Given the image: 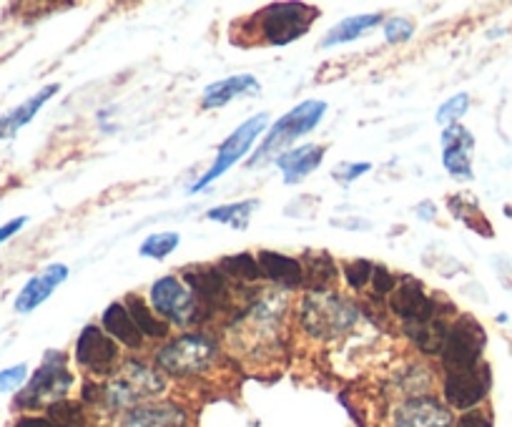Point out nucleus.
Instances as JSON below:
<instances>
[{
  "mask_svg": "<svg viewBox=\"0 0 512 427\" xmlns=\"http://www.w3.org/2000/svg\"><path fill=\"white\" fill-rule=\"evenodd\" d=\"M324 114H327V101H304L299 103L297 109H292L289 114H284L282 119H277V124L269 129V134L264 136V144L256 149V154L249 159V166L264 164L269 156L282 154L284 146L294 144L297 139L307 136L309 131L317 129L322 124Z\"/></svg>",
  "mask_w": 512,
  "mask_h": 427,
  "instance_id": "1",
  "label": "nucleus"
},
{
  "mask_svg": "<svg viewBox=\"0 0 512 427\" xmlns=\"http://www.w3.org/2000/svg\"><path fill=\"white\" fill-rule=\"evenodd\" d=\"M216 342L204 332H191L171 340L169 345L156 352V362L169 375L189 377L209 370L216 360Z\"/></svg>",
  "mask_w": 512,
  "mask_h": 427,
  "instance_id": "2",
  "label": "nucleus"
},
{
  "mask_svg": "<svg viewBox=\"0 0 512 427\" xmlns=\"http://www.w3.org/2000/svg\"><path fill=\"white\" fill-rule=\"evenodd\" d=\"M357 322V309L332 292L307 294L302 304V325L314 337H337Z\"/></svg>",
  "mask_w": 512,
  "mask_h": 427,
  "instance_id": "3",
  "label": "nucleus"
},
{
  "mask_svg": "<svg viewBox=\"0 0 512 427\" xmlns=\"http://www.w3.org/2000/svg\"><path fill=\"white\" fill-rule=\"evenodd\" d=\"M164 387V377L156 370L141 365V362H126L118 370V375L103 387V400L113 410H121V407L139 405L146 397L159 395V392H164Z\"/></svg>",
  "mask_w": 512,
  "mask_h": 427,
  "instance_id": "4",
  "label": "nucleus"
},
{
  "mask_svg": "<svg viewBox=\"0 0 512 427\" xmlns=\"http://www.w3.org/2000/svg\"><path fill=\"white\" fill-rule=\"evenodd\" d=\"M317 18L319 11L307 3H274L259 13V28H262L267 43L289 46L292 41L302 38Z\"/></svg>",
  "mask_w": 512,
  "mask_h": 427,
  "instance_id": "5",
  "label": "nucleus"
},
{
  "mask_svg": "<svg viewBox=\"0 0 512 427\" xmlns=\"http://www.w3.org/2000/svg\"><path fill=\"white\" fill-rule=\"evenodd\" d=\"M73 385V377L66 367V357L63 352H48L43 365L38 367L36 375L31 377L26 390L16 397L18 407H41V405H56L63 400Z\"/></svg>",
  "mask_w": 512,
  "mask_h": 427,
  "instance_id": "6",
  "label": "nucleus"
},
{
  "mask_svg": "<svg viewBox=\"0 0 512 427\" xmlns=\"http://www.w3.org/2000/svg\"><path fill=\"white\" fill-rule=\"evenodd\" d=\"M267 124H269V114H259V116H254V119L244 121L239 129L231 131L229 139H226L224 144L219 146V151H216L214 164L209 166V171H206L199 181H194V184H191L189 194H196V191L206 189V186L214 184L219 176H224L231 166L239 164V161L249 154V149L254 146V141L264 134Z\"/></svg>",
  "mask_w": 512,
  "mask_h": 427,
  "instance_id": "7",
  "label": "nucleus"
},
{
  "mask_svg": "<svg viewBox=\"0 0 512 427\" xmlns=\"http://www.w3.org/2000/svg\"><path fill=\"white\" fill-rule=\"evenodd\" d=\"M485 330L472 317H460L447 332V342L442 347V362L447 372L472 370L480 365V355L485 350Z\"/></svg>",
  "mask_w": 512,
  "mask_h": 427,
  "instance_id": "8",
  "label": "nucleus"
},
{
  "mask_svg": "<svg viewBox=\"0 0 512 427\" xmlns=\"http://www.w3.org/2000/svg\"><path fill=\"white\" fill-rule=\"evenodd\" d=\"M151 304H154L156 312L164 314L166 319H171L176 325H191L201 314L191 289L176 277H161L159 282H154V287H151Z\"/></svg>",
  "mask_w": 512,
  "mask_h": 427,
  "instance_id": "9",
  "label": "nucleus"
},
{
  "mask_svg": "<svg viewBox=\"0 0 512 427\" xmlns=\"http://www.w3.org/2000/svg\"><path fill=\"white\" fill-rule=\"evenodd\" d=\"M490 390V370L485 365H477L472 370L447 372L445 380V400L457 410H470L477 402L485 400Z\"/></svg>",
  "mask_w": 512,
  "mask_h": 427,
  "instance_id": "10",
  "label": "nucleus"
},
{
  "mask_svg": "<svg viewBox=\"0 0 512 427\" xmlns=\"http://www.w3.org/2000/svg\"><path fill=\"white\" fill-rule=\"evenodd\" d=\"M390 307L405 325H425V322L437 319L435 299L427 297L422 284L415 282V279H405L402 287L392 292Z\"/></svg>",
  "mask_w": 512,
  "mask_h": 427,
  "instance_id": "11",
  "label": "nucleus"
},
{
  "mask_svg": "<svg viewBox=\"0 0 512 427\" xmlns=\"http://www.w3.org/2000/svg\"><path fill=\"white\" fill-rule=\"evenodd\" d=\"M184 282L189 284L201 314L226 307V302H229V284H226L224 272L219 267L186 269Z\"/></svg>",
  "mask_w": 512,
  "mask_h": 427,
  "instance_id": "12",
  "label": "nucleus"
},
{
  "mask_svg": "<svg viewBox=\"0 0 512 427\" xmlns=\"http://www.w3.org/2000/svg\"><path fill=\"white\" fill-rule=\"evenodd\" d=\"M472 149L475 139L460 124L447 126L442 134V164L455 179L472 181Z\"/></svg>",
  "mask_w": 512,
  "mask_h": 427,
  "instance_id": "13",
  "label": "nucleus"
},
{
  "mask_svg": "<svg viewBox=\"0 0 512 427\" xmlns=\"http://www.w3.org/2000/svg\"><path fill=\"white\" fill-rule=\"evenodd\" d=\"M392 427H452V415L435 397H412L397 407Z\"/></svg>",
  "mask_w": 512,
  "mask_h": 427,
  "instance_id": "14",
  "label": "nucleus"
},
{
  "mask_svg": "<svg viewBox=\"0 0 512 427\" xmlns=\"http://www.w3.org/2000/svg\"><path fill=\"white\" fill-rule=\"evenodd\" d=\"M118 345L116 340L101 332L98 327L88 325L76 342V360L91 372H106L116 362Z\"/></svg>",
  "mask_w": 512,
  "mask_h": 427,
  "instance_id": "15",
  "label": "nucleus"
},
{
  "mask_svg": "<svg viewBox=\"0 0 512 427\" xmlns=\"http://www.w3.org/2000/svg\"><path fill=\"white\" fill-rule=\"evenodd\" d=\"M66 279H68L66 264H51V267H46L43 272H38L36 277L28 279L26 287L18 292L16 304H13V307H16L18 314L33 312V309L41 307V304L46 302V299L51 297V294L66 282Z\"/></svg>",
  "mask_w": 512,
  "mask_h": 427,
  "instance_id": "16",
  "label": "nucleus"
},
{
  "mask_svg": "<svg viewBox=\"0 0 512 427\" xmlns=\"http://www.w3.org/2000/svg\"><path fill=\"white\" fill-rule=\"evenodd\" d=\"M324 161V146L304 144L299 149H289L284 154L274 156V164L284 174V184L294 186L307 179L312 171H317Z\"/></svg>",
  "mask_w": 512,
  "mask_h": 427,
  "instance_id": "17",
  "label": "nucleus"
},
{
  "mask_svg": "<svg viewBox=\"0 0 512 427\" xmlns=\"http://www.w3.org/2000/svg\"><path fill=\"white\" fill-rule=\"evenodd\" d=\"M259 91H262V83L256 81L251 73H236V76L221 78V81L206 86L204 93H201V106L204 109H221L234 98L254 96Z\"/></svg>",
  "mask_w": 512,
  "mask_h": 427,
  "instance_id": "18",
  "label": "nucleus"
},
{
  "mask_svg": "<svg viewBox=\"0 0 512 427\" xmlns=\"http://www.w3.org/2000/svg\"><path fill=\"white\" fill-rule=\"evenodd\" d=\"M58 91H61V86H58V83H51V86H46V88H41L38 93H33L31 98H26L21 106H16V109L8 111L6 116H0V141L13 139V136H16L23 126L31 124V121L36 119L38 111H41L43 106L51 101L53 93H58Z\"/></svg>",
  "mask_w": 512,
  "mask_h": 427,
  "instance_id": "19",
  "label": "nucleus"
},
{
  "mask_svg": "<svg viewBox=\"0 0 512 427\" xmlns=\"http://www.w3.org/2000/svg\"><path fill=\"white\" fill-rule=\"evenodd\" d=\"M103 330L108 332L111 340L121 342V345L131 347V350H139L144 345V335H141V330L136 327L131 314H128L126 304L121 302L108 304V309L103 312Z\"/></svg>",
  "mask_w": 512,
  "mask_h": 427,
  "instance_id": "20",
  "label": "nucleus"
},
{
  "mask_svg": "<svg viewBox=\"0 0 512 427\" xmlns=\"http://www.w3.org/2000/svg\"><path fill=\"white\" fill-rule=\"evenodd\" d=\"M184 422V412L176 405H144L128 412L121 427H184Z\"/></svg>",
  "mask_w": 512,
  "mask_h": 427,
  "instance_id": "21",
  "label": "nucleus"
},
{
  "mask_svg": "<svg viewBox=\"0 0 512 427\" xmlns=\"http://www.w3.org/2000/svg\"><path fill=\"white\" fill-rule=\"evenodd\" d=\"M259 267H262V274H267L272 282L284 284V287H299V284H304L302 262L294 257H287V254L262 252L259 254Z\"/></svg>",
  "mask_w": 512,
  "mask_h": 427,
  "instance_id": "22",
  "label": "nucleus"
},
{
  "mask_svg": "<svg viewBox=\"0 0 512 427\" xmlns=\"http://www.w3.org/2000/svg\"><path fill=\"white\" fill-rule=\"evenodd\" d=\"M379 23H382V16H379V13H362V16L344 18L342 23H337V26L322 38V48H334L357 41L359 36H364L369 28L379 26Z\"/></svg>",
  "mask_w": 512,
  "mask_h": 427,
  "instance_id": "23",
  "label": "nucleus"
},
{
  "mask_svg": "<svg viewBox=\"0 0 512 427\" xmlns=\"http://www.w3.org/2000/svg\"><path fill=\"white\" fill-rule=\"evenodd\" d=\"M405 332L422 352H427V355H442V347H445L450 327L442 319H432V322H425V325H405Z\"/></svg>",
  "mask_w": 512,
  "mask_h": 427,
  "instance_id": "24",
  "label": "nucleus"
},
{
  "mask_svg": "<svg viewBox=\"0 0 512 427\" xmlns=\"http://www.w3.org/2000/svg\"><path fill=\"white\" fill-rule=\"evenodd\" d=\"M304 267V282L314 289V292H327L329 284L337 279V267H334L332 257L324 252L309 254L302 262Z\"/></svg>",
  "mask_w": 512,
  "mask_h": 427,
  "instance_id": "25",
  "label": "nucleus"
},
{
  "mask_svg": "<svg viewBox=\"0 0 512 427\" xmlns=\"http://www.w3.org/2000/svg\"><path fill=\"white\" fill-rule=\"evenodd\" d=\"M126 309L128 314H131V319L136 322V327L141 330V335L144 337H154V340H164L166 335H169V325H166L164 319L156 317L154 312H151L149 307H146L144 299L139 297H131L126 299Z\"/></svg>",
  "mask_w": 512,
  "mask_h": 427,
  "instance_id": "26",
  "label": "nucleus"
},
{
  "mask_svg": "<svg viewBox=\"0 0 512 427\" xmlns=\"http://www.w3.org/2000/svg\"><path fill=\"white\" fill-rule=\"evenodd\" d=\"M256 209H259V201L246 199V201H236V204L216 206V209H211L209 214H206V219L219 224H229V227L234 229H246Z\"/></svg>",
  "mask_w": 512,
  "mask_h": 427,
  "instance_id": "27",
  "label": "nucleus"
},
{
  "mask_svg": "<svg viewBox=\"0 0 512 427\" xmlns=\"http://www.w3.org/2000/svg\"><path fill=\"white\" fill-rule=\"evenodd\" d=\"M219 269L224 272V277L236 279V282H256V279L264 277L262 267H259V259H254L246 252L221 259Z\"/></svg>",
  "mask_w": 512,
  "mask_h": 427,
  "instance_id": "28",
  "label": "nucleus"
},
{
  "mask_svg": "<svg viewBox=\"0 0 512 427\" xmlns=\"http://www.w3.org/2000/svg\"><path fill=\"white\" fill-rule=\"evenodd\" d=\"M181 244V237L176 232H161V234H151V237L144 239V244L139 247V254L146 259H161L169 257L176 247Z\"/></svg>",
  "mask_w": 512,
  "mask_h": 427,
  "instance_id": "29",
  "label": "nucleus"
},
{
  "mask_svg": "<svg viewBox=\"0 0 512 427\" xmlns=\"http://www.w3.org/2000/svg\"><path fill=\"white\" fill-rule=\"evenodd\" d=\"M48 420L56 427H88V420L86 415H83L81 405L68 400H61L56 402V405L48 407Z\"/></svg>",
  "mask_w": 512,
  "mask_h": 427,
  "instance_id": "30",
  "label": "nucleus"
},
{
  "mask_svg": "<svg viewBox=\"0 0 512 427\" xmlns=\"http://www.w3.org/2000/svg\"><path fill=\"white\" fill-rule=\"evenodd\" d=\"M467 109H470V96L467 93H457V96L447 98L440 109H437L435 121L440 126H455L467 114Z\"/></svg>",
  "mask_w": 512,
  "mask_h": 427,
  "instance_id": "31",
  "label": "nucleus"
},
{
  "mask_svg": "<svg viewBox=\"0 0 512 427\" xmlns=\"http://www.w3.org/2000/svg\"><path fill=\"white\" fill-rule=\"evenodd\" d=\"M412 33H415V23L405 16L390 18V21L384 23V38H387V43H407L412 38Z\"/></svg>",
  "mask_w": 512,
  "mask_h": 427,
  "instance_id": "32",
  "label": "nucleus"
},
{
  "mask_svg": "<svg viewBox=\"0 0 512 427\" xmlns=\"http://www.w3.org/2000/svg\"><path fill=\"white\" fill-rule=\"evenodd\" d=\"M374 274V267L367 262V259H357V262L347 264V269H344V279H347V284L352 289H362L364 284L372 279Z\"/></svg>",
  "mask_w": 512,
  "mask_h": 427,
  "instance_id": "33",
  "label": "nucleus"
},
{
  "mask_svg": "<svg viewBox=\"0 0 512 427\" xmlns=\"http://www.w3.org/2000/svg\"><path fill=\"white\" fill-rule=\"evenodd\" d=\"M28 380V365H16L8 367V370L0 372V392H13Z\"/></svg>",
  "mask_w": 512,
  "mask_h": 427,
  "instance_id": "34",
  "label": "nucleus"
},
{
  "mask_svg": "<svg viewBox=\"0 0 512 427\" xmlns=\"http://www.w3.org/2000/svg\"><path fill=\"white\" fill-rule=\"evenodd\" d=\"M372 169V164L369 161H362V164H342L334 169V181H339V184H352L354 179H359L362 174H367V171Z\"/></svg>",
  "mask_w": 512,
  "mask_h": 427,
  "instance_id": "35",
  "label": "nucleus"
},
{
  "mask_svg": "<svg viewBox=\"0 0 512 427\" xmlns=\"http://www.w3.org/2000/svg\"><path fill=\"white\" fill-rule=\"evenodd\" d=\"M372 282H374V292L377 294H390V292H395V287H397L395 274H390L384 267H374Z\"/></svg>",
  "mask_w": 512,
  "mask_h": 427,
  "instance_id": "36",
  "label": "nucleus"
},
{
  "mask_svg": "<svg viewBox=\"0 0 512 427\" xmlns=\"http://www.w3.org/2000/svg\"><path fill=\"white\" fill-rule=\"evenodd\" d=\"M26 224H28V219H26V217L11 219V222H8V224H3V227H0V244L8 242V239H11L13 234L21 232V229L26 227Z\"/></svg>",
  "mask_w": 512,
  "mask_h": 427,
  "instance_id": "37",
  "label": "nucleus"
},
{
  "mask_svg": "<svg viewBox=\"0 0 512 427\" xmlns=\"http://www.w3.org/2000/svg\"><path fill=\"white\" fill-rule=\"evenodd\" d=\"M457 427H492L490 417H485L482 412H467V415H462L460 425Z\"/></svg>",
  "mask_w": 512,
  "mask_h": 427,
  "instance_id": "38",
  "label": "nucleus"
},
{
  "mask_svg": "<svg viewBox=\"0 0 512 427\" xmlns=\"http://www.w3.org/2000/svg\"><path fill=\"white\" fill-rule=\"evenodd\" d=\"M16 427H56L48 417H21Z\"/></svg>",
  "mask_w": 512,
  "mask_h": 427,
  "instance_id": "39",
  "label": "nucleus"
}]
</instances>
